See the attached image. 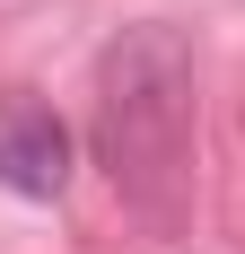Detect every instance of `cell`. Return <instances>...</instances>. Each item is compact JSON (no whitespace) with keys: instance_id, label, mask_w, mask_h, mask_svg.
<instances>
[{"instance_id":"6da1fadb","label":"cell","mask_w":245,"mask_h":254,"mask_svg":"<svg viewBox=\"0 0 245 254\" xmlns=\"http://www.w3.org/2000/svg\"><path fill=\"white\" fill-rule=\"evenodd\" d=\"M97 167L149 228H175L193 202V53L175 26H122L97 53Z\"/></svg>"},{"instance_id":"7a4b0ae2","label":"cell","mask_w":245,"mask_h":254,"mask_svg":"<svg viewBox=\"0 0 245 254\" xmlns=\"http://www.w3.org/2000/svg\"><path fill=\"white\" fill-rule=\"evenodd\" d=\"M0 184L26 202H53L70 184V131L35 97H0Z\"/></svg>"}]
</instances>
